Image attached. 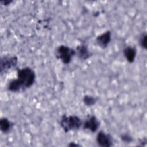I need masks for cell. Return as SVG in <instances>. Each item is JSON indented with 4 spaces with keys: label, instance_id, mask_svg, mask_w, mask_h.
I'll return each instance as SVG.
<instances>
[{
    "label": "cell",
    "instance_id": "cell-1",
    "mask_svg": "<svg viewBox=\"0 0 147 147\" xmlns=\"http://www.w3.org/2000/svg\"><path fill=\"white\" fill-rule=\"evenodd\" d=\"M35 79V72L30 67H27L18 69L17 78L9 82L8 90L13 92L24 91L33 84Z\"/></svg>",
    "mask_w": 147,
    "mask_h": 147
},
{
    "label": "cell",
    "instance_id": "cell-2",
    "mask_svg": "<svg viewBox=\"0 0 147 147\" xmlns=\"http://www.w3.org/2000/svg\"><path fill=\"white\" fill-rule=\"evenodd\" d=\"M60 124L63 130L65 133H68L70 131L79 129L82 125V121L76 115L67 116L64 115L61 118Z\"/></svg>",
    "mask_w": 147,
    "mask_h": 147
},
{
    "label": "cell",
    "instance_id": "cell-3",
    "mask_svg": "<svg viewBox=\"0 0 147 147\" xmlns=\"http://www.w3.org/2000/svg\"><path fill=\"white\" fill-rule=\"evenodd\" d=\"M75 54L76 51L74 49L64 45L59 46L56 52L57 58L65 64H69Z\"/></svg>",
    "mask_w": 147,
    "mask_h": 147
},
{
    "label": "cell",
    "instance_id": "cell-4",
    "mask_svg": "<svg viewBox=\"0 0 147 147\" xmlns=\"http://www.w3.org/2000/svg\"><path fill=\"white\" fill-rule=\"evenodd\" d=\"M18 61L16 56H3L1 59L0 69L1 74H3L7 72L9 69L14 67Z\"/></svg>",
    "mask_w": 147,
    "mask_h": 147
},
{
    "label": "cell",
    "instance_id": "cell-5",
    "mask_svg": "<svg viewBox=\"0 0 147 147\" xmlns=\"http://www.w3.org/2000/svg\"><path fill=\"white\" fill-rule=\"evenodd\" d=\"M96 141L100 146L110 147L113 146V138L110 134L103 131H99L96 136Z\"/></svg>",
    "mask_w": 147,
    "mask_h": 147
},
{
    "label": "cell",
    "instance_id": "cell-6",
    "mask_svg": "<svg viewBox=\"0 0 147 147\" xmlns=\"http://www.w3.org/2000/svg\"><path fill=\"white\" fill-rule=\"evenodd\" d=\"M100 126V122L97 118L92 115L88 117L83 123V129L90 130V131L95 132Z\"/></svg>",
    "mask_w": 147,
    "mask_h": 147
},
{
    "label": "cell",
    "instance_id": "cell-7",
    "mask_svg": "<svg viewBox=\"0 0 147 147\" xmlns=\"http://www.w3.org/2000/svg\"><path fill=\"white\" fill-rule=\"evenodd\" d=\"M111 38V33L110 31L108 30L104 32L102 34L99 35L96 38V41L99 47L102 48H105L110 42Z\"/></svg>",
    "mask_w": 147,
    "mask_h": 147
},
{
    "label": "cell",
    "instance_id": "cell-8",
    "mask_svg": "<svg viewBox=\"0 0 147 147\" xmlns=\"http://www.w3.org/2000/svg\"><path fill=\"white\" fill-rule=\"evenodd\" d=\"M76 53L78 56L82 60H86L90 56V53L88 47L85 44H81L77 47Z\"/></svg>",
    "mask_w": 147,
    "mask_h": 147
},
{
    "label": "cell",
    "instance_id": "cell-9",
    "mask_svg": "<svg viewBox=\"0 0 147 147\" xmlns=\"http://www.w3.org/2000/svg\"><path fill=\"white\" fill-rule=\"evenodd\" d=\"M137 54L135 47H127L123 49V55L127 61L130 63L134 62Z\"/></svg>",
    "mask_w": 147,
    "mask_h": 147
},
{
    "label": "cell",
    "instance_id": "cell-10",
    "mask_svg": "<svg viewBox=\"0 0 147 147\" xmlns=\"http://www.w3.org/2000/svg\"><path fill=\"white\" fill-rule=\"evenodd\" d=\"M12 123L6 118H2L0 120V129L3 133H7L12 127Z\"/></svg>",
    "mask_w": 147,
    "mask_h": 147
},
{
    "label": "cell",
    "instance_id": "cell-11",
    "mask_svg": "<svg viewBox=\"0 0 147 147\" xmlns=\"http://www.w3.org/2000/svg\"><path fill=\"white\" fill-rule=\"evenodd\" d=\"M98 99L93 96L91 95H85L83 97V101L84 103L87 106H91L94 105L96 102H97Z\"/></svg>",
    "mask_w": 147,
    "mask_h": 147
},
{
    "label": "cell",
    "instance_id": "cell-12",
    "mask_svg": "<svg viewBox=\"0 0 147 147\" xmlns=\"http://www.w3.org/2000/svg\"><path fill=\"white\" fill-rule=\"evenodd\" d=\"M146 33L142 34L140 39V44L141 46L144 49L146 48Z\"/></svg>",
    "mask_w": 147,
    "mask_h": 147
},
{
    "label": "cell",
    "instance_id": "cell-13",
    "mask_svg": "<svg viewBox=\"0 0 147 147\" xmlns=\"http://www.w3.org/2000/svg\"><path fill=\"white\" fill-rule=\"evenodd\" d=\"M121 140L123 142H127V143H129V142H131L132 140H133L132 137L129 134H125L122 135L121 136Z\"/></svg>",
    "mask_w": 147,
    "mask_h": 147
},
{
    "label": "cell",
    "instance_id": "cell-14",
    "mask_svg": "<svg viewBox=\"0 0 147 147\" xmlns=\"http://www.w3.org/2000/svg\"><path fill=\"white\" fill-rule=\"evenodd\" d=\"M13 2V1H9V0H5V1H1V3L4 6H7L10 5L11 3Z\"/></svg>",
    "mask_w": 147,
    "mask_h": 147
},
{
    "label": "cell",
    "instance_id": "cell-15",
    "mask_svg": "<svg viewBox=\"0 0 147 147\" xmlns=\"http://www.w3.org/2000/svg\"><path fill=\"white\" fill-rule=\"evenodd\" d=\"M68 145L69 146H79V144H75L74 142H71Z\"/></svg>",
    "mask_w": 147,
    "mask_h": 147
}]
</instances>
